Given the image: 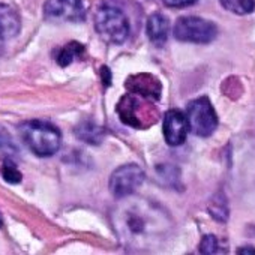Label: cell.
I'll return each instance as SVG.
<instances>
[{"mask_svg": "<svg viewBox=\"0 0 255 255\" xmlns=\"http://www.w3.org/2000/svg\"><path fill=\"white\" fill-rule=\"evenodd\" d=\"M0 149L5 150H15V144L9 135V132L5 129L3 126H0Z\"/></svg>", "mask_w": 255, "mask_h": 255, "instance_id": "ac0fdd59", "label": "cell"}, {"mask_svg": "<svg viewBox=\"0 0 255 255\" xmlns=\"http://www.w3.org/2000/svg\"><path fill=\"white\" fill-rule=\"evenodd\" d=\"M237 254H255V249L251 248V246H246V248H242L237 251Z\"/></svg>", "mask_w": 255, "mask_h": 255, "instance_id": "44dd1931", "label": "cell"}, {"mask_svg": "<svg viewBox=\"0 0 255 255\" xmlns=\"http://www.w3.org/2000/svg\"><path fill=\"white\" fill-rule=\"evenodd\" d=\"M146 32L149 39L155 45H164L170 35V21L164 14H152L146 24Z\"/></svg>", "mask_w": 255, "mask_h": 255, "instance_id": "7c38bea8", "label": "cell"}, {"mask_svg": "<svg viewBox=\"0 0 255 255\" xmlns=\"http://www.w3.org/2000/svg\"><path fill=\"white\" fill-rule=\"evenodd\" d=\"M174 38L182 42L209 44L218 35L215 23L200 17H182L174 26Z\"/></svg>", "mask_w": 255, "mask_h": 255, "instance_id": "8992f818", "label": "cell"}, {"mask_svg": "<svg viewBox=\"0 0 255 255\" xmlns=\"http://www.w3.org/2000/svg\"><path fill=\"white\" fill-rule=\"evenodd\" d=\"M111 222L117 239L132 251L159 248L170 236L173 222L164 207L141 197H125L114 207Z\"/></svg>", "mask_w": 255, "mask_h": 255, "instance_id": "6da1fadb", "label": "cell"}, {"mask_svg": "<svg viewBox=\"0 0 255 255\" xmlns=\"http://www.w3.org/2000/svg\"><path fill=\"white\" fill-rule=\"evenodd\" d=\"M23 143L36 156L48 158L59 152L62 144V134L57 128L42 120H27L18 126Z\"/></svg>", "mask_w": 255, "mask_h": 255, "instance_id": "7a4b0ae2", "label": "cell"}, {"mask_svg": "<svg viewBox=\"0 0 255 255\" xmlns=\"http://www.w3.org/2000/svg\"><path fill=\"white\" fill-rule=\"evenodd\" d=\"M197 2V0H164V3L170 8H185L191 6Z\"/></svg>", "mask_w": 255, "mask_h": 255, "instance_id": "d6986e66", "label": "cell"}, {"mask_svg": "<svg viewBox=\"0 0 255 255\" xmlns=\"http://www.w3.org/2000/svg\"><path fill=\"white\" fill-rule=\"evenodd\" d=\"M119 119L135 129H147L159 120V110L149 98L128 92L117 104Z\"/></svg>", "mask_w": 255, "mask_h": 255, "instance_id": "3957f363", "label": "cell"}, {"mask_svg": "<svg viewBox=\"0 0 255 255\" xmlns=\"http://www.w3.org/2000/svg\"><path fill=\"white\" fill-rule=\"evenodd\" d=\"M219 2L227 11L237 15H246L255 9V0H219Z\"/></svg>", "mask_w": 255, "mask_h": 255, "instance_id": "9a60e30c", "label": "cell"}, {"mask_svg": "<svg viewBox=\"0 0 255 255\" xmlns=\"http://www.w3.org/2000/svg\"><path fill=\"white\" fill-rule=\"evenodd\" d=\"M74 132H75L78 140H81L87 144H99L105 135V131L102 129V128L98 126L92 120H83L80 125H77Z\"/></svg>", "mask_w": 255, "mask_h": 255, "instance_id": "4fadbf2b", "label": "cell"}, {"mask_svg": "<svg viewBox=\"0 0 255 255\" xmlns=\"http://www.w3.org/2000/svg\"><path fill=\"white\" fill-rule=\"evenodd\" d=\"M95 29L102 41L107 44L119 45L123 44L129 36L131 26L129 20L120 8L111 3H104L96 9Z\"/></svg>", "mask_w": 255, "mask_h": 255, "instance_id": "277c9868", "label": "cell"}, {"mask_svg": "<svg viewBox=\"0 0 255 255\" xmlns=\"http://www.w3.org/2000/svg\"><path fill=\"white\" fill-rule=\"evenodd\" d=\"M84 54H86L84 45L80 44V42L72 41V42H68L65 47H62V48L59 50V53L56 54V62H57L59 66L66 68V66H69L74 60L81 59Z\"/></svg>", "mask_w": 255, "mask_h": 255, "instance_id": "5bb4252c", "label": "cell"}, {"mask_svg": "<svg viewBox=\"0 0 255 255\" xmlns=\"http://www.w3.org/2000/svg\"><path fill=\"white\" fill-rule=\"evenodd\" d=\"M186 116L192 134L198 137H209L216 131L218 116L209 98L201 96L191 101L186 108Z\"/></svg>", "mask_w": 255, "mask_h": 255, "instance_id": "5b68a950", "label": "cell"}, {"mask_svg": "<svg viewBox=\"0 0 255 255\" xmlns=\"http://www.w3.org/2000/svg\"><path fill=\"white\" fill-rule=\"evenodd\" d=\"M188 116L177 108L170 110L164 117V137L170 146H180L185 143L189 132Z\"/></svg>", "mask_w": 255, "mask_h": 255, "instance_id": "9c48e42d", "label": "cell"}, {"mask_svg": "<svg viewBox=\"0 0 255 255\" xmlns=\"http://www.w3.org/2000/svg\"><path fill=\"white\" fill-rule=\"evenodd\" d=\"M221 242L216 236L213 234H207L203 237L201 243H200V252L201 254H218V252H224V249H221Z\"/></svg>", "mask_w": 255, "mask_h": 255, "instance_id": "e0dca14e", "label": "cell"}, {"mask_svg": "<svg viewBox=\"0 0 255 255\" xmlns=\"http://www.w3.org/2000/svg\"><path fill=\"white\" fill-rule=\"evenodd\" d=\"M101 75H102V81L105 83V86H110V84H111V72L108 71L107 66H102Z\"/></svg>", "mask_w": 255, "mask_h": 255, "instance_id": "ffe728a7", "label": "cell"}, {"mask_svg": "<svg viewBox=\"0 0 255 255\" xmlns=\"http://www.w3.org/2000/svg\"><path fill=\"white\" fill-rule=\"evenodd\" d=\"M44 17L48 21L80 23L86 18V5L83 0H47Z\"/></svg>", "mask_w": 255, "mask_h": 255, "instance_id": "ba28073f", "label": "cell"}, {"mask_svg": "<svg viewBox=\"0 0 255 255\" xmlns=\"http://www.w3.org/2000/svg\"><path fill=\"white\" fill-rule=\"evenodd\" d=\"M21 30V18L18 11L0 2V41H9L15 38Z\"/></svg>", "mask_w": 255, "mask_h": 255, "instance_id": "8fae6325", "label": "cell"}, {"mask_svg": "<svg viewBox=\"0 0 255 255\" xmlns=\"http://www.w3.org/2000/svg\"><path fill=\"white\" fill-rule=\"evenodd\" d=\"M0 171H2V176L5 179V182L11 183V185H18L23 179L20 170L17 168V165L11 161V159H6L2 165V168H0Z\"/></svg>", "mask_w": 255, "mask_h": 255, "instance_id": "2e32d148", "label": "cell"}, {"mask_svg": "<svg viewBox=\"0 0 255 255\" xmlns=\"http://www.w3.org/2000/svg\"><path fill=\"white\" fill-rule=\"evenodd\" d=\"M144 171L137 164H126L119 167L110 176V191L116 198L134 195L144 182Z\"/></svg>", "mask_w": 255, "mask_h": 255, "instance_id": "52a82bcc", "label": "cell"}, {"mask_svg": "<svg viewBox=\"0 0 255 255\" xmlns=\"http://www.w3.org/2000/svg\"><path fill=\"white\" fill-rule=\"evenodd\" d=\"M125 87L128 92H132L149 98L152 101H159L162 93V84L158 77L152 74H135L126 80Z\"/></svg>", "mask_w": 255, "mask_h": 255, "instance_id": "30bf717a", "label": "cell"}]
</instances>
